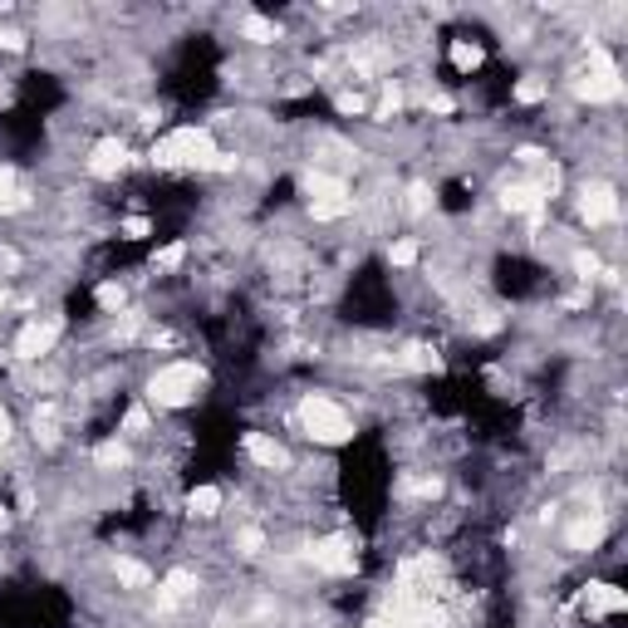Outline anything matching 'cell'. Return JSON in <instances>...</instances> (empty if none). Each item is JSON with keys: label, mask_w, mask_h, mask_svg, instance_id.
<instances>
[{"label": "cell", "mask_w": 628, "mask_h": 628, "mask_svg": "<svg viewBox=\"0 0 628 628\" xmlns=\"http://www.w3.org/2000/svg\"><path fill=\"white\" fill-rule=\"evenodd\" d=\"M575 94L584 98V104H619L624 98L619 64H614L599 45H589V64H584V74L575 79Z\"/></svg>", "instance_id": "obj_4"}, {"label": "cell", "mask_w": 628, "mask_h": 628, "mask_svg": "<svg viewBox=\"0 0 628 628\" xmlns=\"http://www.w3.org/2000/svg\"><path fill=\"white\" fill-rule=\"evenodd\" d=\"M222 148H216V134L206 124H182L172 134H162L158 142L148 148V162L158 172H178V168H192V172H212Z\"/></svg>", "instance_id": "obj_1"}, {"label": "cell", "mask_w": 628, "mask_h": 628, "mask_svg": "<svg viewBox=\"0 0 628 628\" xmlns=\"http://www.w3.org/2000/svg\"><path fill=\"white\" fill-rule=\"evenodd\" d=\"M182 260H187V241H172V246L152 251V270H162V275L182 270Z\"/></svg>", "instance_id": "obj_23"}, {"label": "cell", "mask_w": 628, "mask_h": 628, "mask_svg": "<svg viewBox=\"0 0 628 628\" xmlns=\"http://www.w3.org/2000/svg\"><path fill=\"white\" fill-rule=\"evenodd\" d=\"M393 369L398 373H443V354L433 344H407L403 354H393Z\"/></svg>", "instance_id": "obj_11"}, {"label": "cell", "mask_w": 628, "mask_h": 628, "mask_svg": "<svg viewBox=\"0 0 628 628\" xmlns=\"http://www.w3.org/2000/svg\"><path fill=\"white\" fill-rule=\"evenodd\" d=\"M511 98H515L521 108H535V104H545V98H550V84L540 79V74H525V79H515Z\"/></svg>", "instance_id": "obj_20"}, {"label": "cell", "mask_w": 628, "mask_h": 628, "mask_svg": "<svg viewBox=\"0 0 628 628\" xmlns=\"http://www.w3.org/2000/svg\"><path fill=\"white\" fill-rule=\"evenodd\" d=\"M451 70L457 74H477L481 70V45L477 40H467V35L451 40Z\"/></svg>", "instance_id": "obj_19"}, {"label": "cell", "mask_w": 628, "mask_h": 628, "mask_svg": "<svg viewBox=\"0 0 628 628\" xmlns=\"http://www.w3.org/2000/svg\"><path fill=\"white\" fill-rule=\"evenodd\" d=\"M579 222L584 226H614V222H619V192H614V187L609 182H584L579 187Z\"/></svg>", "instance_id": "obj_7"}, {"label": "cell", "mask_w": 628, "mask_h": 628, "mask_svg": "<svg viewBox=\"0 0 628 628\" xmlns=\"http://www.w3.org/2000/svg\"><path fill=\"white\" fill-rule=\"evenodd\" d=\"M241 35H246L251 45H275V40H280V25H270V20H260V15H246Z\"/></svg>", "instance_id": "obj_22"}, {"label": "cell", "mask_w": 628, "mask_h": 628, "mask_svg": "<svg viewBox=\"0 0 628 628\" xmlns=\"http://www.w3.org/2000/svg\"><path fill=\"white\" fill-rule=\"evenodd\" d=\"M182 505H187V515H192V521H216V515H222V505H226V491L222 487H192Z\"/></svg>", "instance_id": "obj_13"}, {"label": "cell", "mask_w": 628, "mask_h": 628, "mask_svg": "<svg viewBox=\"0 0 628 628\" xmlns=\"http://www.w3.org/2000/svg\"><path fill=\"white\" fill-rule=\"evenodd\" d=\"M423 108H427V114H437V118H447V114H457V98L443 94V89H433L423 98Z\"/></svg>", "instance_id": "obj_26"}, {"label": "cell", "mask_w": 628, "mask_h": 628, "mask_svg": "<svg viewBox=\"0 0 628 628\" xmlns=\"http://www.w3.org/2000/svg\"><path fill=\"white\" fill-rule=\"evenodd\" d=\"M89 178L98 182H114V178H124V168H128V142L118 138V134H108V138H98L94 148H89Z\"/></svg>", "instance_id": "obj_10"}, {"label": "cell", "mask_w": 628, "mask_h": 628, "mask_svg": "<svg viewBox=\"0 0 628 628\" xmlns=\"http://www.w3.org/2000/svg\"><path fill=\"white\" fill-rule=\"evenodd\" d=\"M118 231H124V241H148L152 236V222H148V216H124Z\"/></svg>", "instance_id": "obj_25"}, {"label": "cell", "mask_w": 628, "mask_h": 628, "mask_svg": "<svg viewBox=\"0 0 628 628\" xmlns=\"http://www.w3.org/2000/svg\"><path fill=\"white\" fill-rule=\"evenodd\" d=\"M295 423H300V433L310 437L315 447H344L359 437L354 413L339 398H329V393H305L300 407H295Z\"/></svg>", "instance_id": "obj_3"}, {"label": "cell", "mask_w": 628, "mask_h": 628, "mask_svg": "<svg viewBox=\"0 0 628 628\" xmlns=\"http://www.w3.org/2000/svg\"><path fill=\"white\" fill-rule=\"evenodd\" d=\"M231 545H236V555H241V560H260V555L270 550V535L260 531V525H241Z\"/></svg>", "instance_id": "obj_16"}, {"label": "cell", "mask_w": 628, "mask_h": 628, "mask_svg": "<svg viewBox=\"0 0 628 628\" xmlns=\"http://www.w3.org/2000/svg\"><path fill=\"white\" fill-rule=\"evenodd\" d=\"M241 457L256 471H290V447L275 433H241Z\"/></svg>", "instance_id": "obj_8"}, {"label": "cell", "mask_w": 628, "mask_h": 628, "mask_svg": "<svg viewBox=\"0 0 628 628\" xmlns=\"http://www.w3.org/2000/svg\"><path fill=\"white\" fill-rule=\"evenodd\" d=\"M206 388V369L196 359H168L158 363V369L148 373V383H142V398L148 407H158V413H182V407H192L202 398Z\"/></svg>", "instance_id": "obj_2"}, {"label": "cell", "mask_w": 628, "mask_h": 628, "mask_svg": "<svg viewBox=\"0 0 628 628\" xmlns=\"http://www.w3.org/2000/svg\"><path fill=\"white\" fill-rule=\"evenodd\" d=\"M60 339H64V319L60 315L25 319V324H20V334H15V359L20 363H45L54 349H60Z\"/></svg>", "instance_id": "obj_5"}, {"label": "cell", "mask_w": 628, "mask_h": 628, "mask_svg": "<svg viewBox=\"0 0 628 628\" xmlns=\"http://www.w3.org/2000/svg\"><path fill=\"white\" fill-rule=\"evenodd\" d=\"M579 609H584V619H589V624L614 619V614L628 609V594L619 589V584H609V579H589L579 589Z\"/></svg>", "instance_id": "obj_9"}, {"label": "cell", "mask_w": 628, "mask_h": 628, "mask_svg": "<svg viewBox=\"0 0 628 628\" xmlns=\"http://www.w3.org/2000/svg\"><path fill=\"white\" fill-rule=\"evenodd\" d=\"M114 579H118V589H134V594H138V589H152V579H158V575H152L142 560L118 555V560H114Z\"/></svg>", "instance_id": "obj_15"}, {"label": "cell", "mask_w": 628, "mask_h": 628, "mask_svg": "<svg viewBox=\"0 0 628 628\" xmlns=\"http://www.w3.org/2000/svg\"><path fill=\"white\" fill-rule=\"evenodd\" d=\"M134 461V443L128 437H118V433H108L104 443L94 447V467L98 471H118V467H128Z\"/></svg>", "instance_id": "obj_14"}, {"label": "cell", "mask_w": 628, "mask_h": 628, "mask_svg": "<svg viewBox=\"0 0 628 628\" xmlns=\"http://www.w3.org/2000/svg\"><path fill=\"white\" fill-rule=\"evenodd\" d=\"M94 300H98V315H124V305H128V285L124 280H104L94 290Z\"/></svg>", "instance_id": "obj_18"}, {"label": "cell", "mask_w": 628, "mask_h": 628, "mask_svg": "<svg viewBox=\"0 0 628 628\" xmlns=\"http://www.w3.org/2000/svg\"><path fill=\"white\" fill-rule=\"evenodd\" d=\"M310 565L319 570V575H354L359 570V545H354V535H344V531H329V535H315L310 540Z\"/></svg>", "instance_id": "obj_6"}, {"label": "cell", "mask_w": 628, "mask_h": 628, "mask_svg": "<svg viewBox=\"0 0 628 628\" xmlns=\"http://www.w3.org/2000/svg\"><path fill=\"white\" fill-rule=\"evenodd\" d=\"M417 260H423V246H417L413 236H398V241L388 246V266H393V270H413Z\"/></svg>", "instance_id": "obj_21"}, {"label": "cell", "mask_w": 628, "mask_h": 628, "mask_svg": "<svg viewBox=\"0 0 628 628\" xmlns=\"http://www.w3.org/2000/svg\"><path fill=\"white\" fill-rule=\"evenodd\" d=\"M25 45H30V35H25V30H15V25H0V50H6V54H20Z\"/></svg>", "instance_id": "obj_27"}, {"label": "cell", "mask_w": 628, "mask_h": 628, "mask_svg": "<svg viewBox=\"0 0 628 628\" xmlns=\"http://www.w3.org/2000/svg\"><path fill=\"white\" fill-rule=\"evenodd\" d=\"M363 628H393V619H388V614H373V619L363 624Z\"/></svg>", "instance_id": "obj_28"}, {"label": "cell", "mask_w": 628, "mask_h": 628, "mask_svg": "<svg viewBox=\"0 0 628 628\" xmlns=\"http://www.w3.org/2000/svg\"><path fill=\"white\" fill-rule=\"evenodd\" d=\"M604 525H609V521H604V511H584L579 515V521L575 525H570V535H565V545L570 550H575V555H584V550H594V545H599V540H604Z\"/></svg>", "instance_id": "obj_12"}, {"label": "cell", "mask_w": 628, "mask_h": 628, "mask_svg": "<svg viewBox=\"0 0 628 628\" xmlns=\"http://www.w3.org/2000/svg\"><path fill=\"white\" fill-rule=\"evenodd\" d=\"M152 433V407L148 403H134L124 413V423H118V437H128V443H138V437Z\"/></svg>", "instance_id": "obj_17"}, {"label": "cell", "mask_w": 628, "mask_h": 628, "mask_svg": "<svg viewBox=\"0 0 628 628\" xmlns=\"http://www.w3.org/2000/svg\"><path fill=\"white\" fill-rule=\"evenodd\" d=\"M334 108H339L344 118H359V114H369V98L354 94V89H339V94H334Z\"/></svg>", "instance_id": "obj_24"}, {"label": "cell", "mask_w": 628, "mask_h": 628, "mask_svg": "<svg viewBox=\"0 0 628 628\" xmlns=\"http://www.w3.org/2000/svg\"><path fill=\"white\" fill-rule=\"evenodd\" d=\"M6 305H10V295H6V285H0V310H6Z\"/></svg>", "instance_id": "obj_29"}]
</instances>
